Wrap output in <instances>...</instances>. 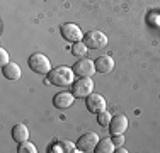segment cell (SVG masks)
Masks as SVG:
<instances>
[{"instance_id": "cell-1", "label": "cell", "mask_w": 160, "mask_h": 153, "mask_svg": "<svg viewBox=\"0 0 160 153\" xmlns=\"http://www.w3.org/2000/svg\"><path fill=\"white\" fill-rule=\"evenodd\" d=\"M73 68L68 67H56L51 68V72L48 73V82H51L56 87H67L70 83H73Z\"/></svg>"}, {"instance_id": "cell-2", "label": "cell", "mask_w": 160, "mask_h": 153, "mask_svg": "<svg viewBox=\"0 0 160 153\" xmlns=\"http://www.w3.org/2000/svg\"><path fill=\"white\" fill-rule=\"evenodd\" d=\"M28 65L34 73H39V75H48L51 72V61L43 53H34V55H31L28 60Z\"/></svg>"}, {"instance_id": "cell-3", "label": "cell", "mask_w": 160, "mask_h": 153, "mask_svg": "<svg viewBox=\"0 0 160 153\" xmlns=\"http://www.w3.org/2000/svg\"><path fill=\"white\" fill-rule=\"evenodd\" d=\"M83 43L89 49H102L108 44V36L102 31H89L83 34Z\"/></svg>"}, {"instance_id": "cell-4", "label": "cell", "mask_w": 160, "mask_h": 153, "mask_svg": "<svg viewBox=\"0 0 160 153\" xmlns=\"http://www.w3.org/2000/svg\"><path fill=\"white\" fill-rule=\"evenodd\" d=\"M94 90V80L90 76H78L77 82L72 83V94L75 97H87Z\"/></svg>"}, {"instance_id": "cell-5", "label": "cell", "mask_w": 160, "mask_h": 153, "mask_svg": "<svg viewBox=\"0 0 160 153\" xmlns=\"http://www.w3.org/2000/svg\"><path fill=\"white\" fill-rule=\"evenodd\" d=\"M60 32H62V36L65 37V41H70V43H78V41L83 39L82 29H80L77 24H72V22L63 24L62 29H60Z\"/></svg>"}, {"instance_id": "cell-6", "label": "cell", "mask_w": 160, "mask_h": 153, "mask_svg": "<svg viewBox=\"0 0 160 153\" xmlns=\"http://www.w3.org/2000/svg\"><path fill=\"white\" fill-rule=\"evenodd\" d=\"M94 72H96V63L87 58L78 60L77 63L73 65V73L77 76H92Z\"/></svg>"}, {"instance_id": "cell-7", "label": "cell", "mask_w": 160, "mask_h": 153, "mask_svg": "<svg viewBox=\"0 0 160 153\" xmlns=\"http://www.w3.org/2000/svg\"><path fill=\"white\" fill-rule=\"evenodd\" d=\"M85 104H87V109L92 114H99V112H102V111H106V99L102 97L101 94H94L92 92L90 95H87Z\"/></svg>"}, {"instance_id": "cell-8", "label": "cell", "mask_w": 160, "mask_h": 153, "mask_svg": "<svg viewBox=\"0 0 160 153\" xmlns=\"http://www.w3.org/2000/svg\"><path fill=\"white\" fill-rule=\"evenodd\" d=\"M97 141H99V136L96 133H85V135H82L78 138L77 148H78V151H94Z\"/></svg>"}, {"instance_id": "cell-9", "label": "cell", "mask_w": 160, "mask_h": 153, "mask_svg": "<svg viewBox=\"0 0 160 153\" xmlns=\"http://www.w3.org/2000/svg\"><path fill=\"white\" fill-rule=\"evenodd\" d=\"M128 129V117L124 114H116L109 122V131L111 135H123Z\"/></svg>"}, {"instance_id": "cell-10", "label": "cell", "mask_w": 160, "mask_h": 153, "mask_svg": "<svg viewBox=\"0 0 160 153\" xmlns=\"http://www.w3.org/2000/svg\"><path fill=\"white\" fill-rule=\"evenodd\" d=\"M75 101V95L70 94V92H60L53 97V104H55L56 109H68Z\"/></svg>"}, {"instance_id": "cell-11", "label": "cell", "mask_w": 160, "mask_h": 153, "mask_svg": "<svg viewBox=\"0 0 160 153\" xmlns=\"http://www.w3.org/2000/svg\"><path fill=\"white\" fill-rule=\"evenodd\" d=\"M2 73H3V76H5L7 80H12V82H14V80H19V78H21L22 72H21V67H19L17 63L9 61L5 67H2Z\"/></svg>"}, {"instance_id": "cell-12", "label": "cell", "mask_w": 160, "mask_h": 153, "mask_svg": "<svg viewBox=\"0 0 160 153\" xmlns=\"http://www.w3.org/2000/svg\"><path fill=\"white\" fill-rule=\"evenodd\" d=\"M94 63H96V72L99 73H109L114 68V60L111 56H99Z\"/></svg>"}, {"instance_id": "cell-13", "label": "cell", "mask_w": 160, "mask_h": 153, "mask_svg": "<svg viewBox=\"0 0 160 153\" xmlns=\"http://www.w3.org/2000/svg\"><path fill=\"white\" fill-rule=\"evenodd\" d=\"M12 140L17 141V143H22V141L29 140V129L26 124H16L12 128Z\"/></svg>"}, {"instance_id": "cell-14", "label": "cell", "mask_w": 160, "mask_h": 153, "mask_svg": "<svg viewBox=\"0 0 160 153\" xmlns=\"http://www.w3.org/2000/svg\"><path fill=\"white\" fill-rule=\"evenodd\" d=\"M94 151H96V153H112V151H116V146H114L112 140H106V138H104V140H99L97 141Z\"/></svg>"}, {"instance_id": "cell-15", "label": "cell", "mask_w": 160, "mask_h": 153, "mask_svg": "<svg viewBox=\"0 0 160 153\" xmlns=\"http://www.w3.org/2000/svg\"><path fill=\"white\" fill-rule=\"evenodd\" d=\"M87 46L83 41H78V43H73V46H72V53H73L75 56H78V58H82V56L87 55Z\"/></svg>"}, {"instance_id": "cell-16", "label": "cell", "mask_w": 160, "mask_h": 153, "mask_svg": "<svg viewBox=\"0 0 160 153\" xmlns=\"http://www.w3.org/2000/svg\"><path fill=\"white\" fill-rule=\"evenodd\" d=\"M111 114L108 112V111H102V112H99L97 114V124L99 126H102V128H106V126H108L109 128V122H111Z\"/></svg>"}, {"instance_id": "cell-17", "label": "cell", "mask_w": 160, "mask_h": 153, "mask_svg": "<svg viewBox=\"0 0 160 153\" xmlns=\"http://www.w3.org/2000/svg\"><path fill=\"white\" fill-rule=\"evenodd\" d=\"M17 151L19 153H36V146L31 143V141H22V143H19V146H17Z\"/></svg>"}, {"instance_id": "cell-18", "label": "cell", "mask_w": 160, "mask_h": 153, "mask_svg": "<svg viewBox=\"0 0 160 153\" xmlns=\"http://www.w3.org/2000/svg\"><path fill=\"white\" fill-rule=\"evenodd\" d=\"M62 148H63V151H67V153H75V151H78V148H77V145H73L72 141H62Z\"/></svg>"}, {"instance_id": "cell-19", "label": "cell", "mask_w": 160, "mask_h": 153, "mask_svg": "<svg viewBox=\"0 0 160 153\" xmlns=\"http://www.w3.org/2000/svg\"><path fill=\"white\" fill-rule=\"evenodd\" d=\"M9 61H10V60H9V53H7L5 49L2 48V49H0V67H5Z\"/></svg>"}, {"instance_id": "cell-20", "label": "cell", "mask_w": 160, "mask_h": 153, "mask_svg": "<svg viewBox=\"0 0 160 153\" xmlns=\"http://www.w3.org/2000/svg\"><path fill=\"white\" fill-rule=\"evenodd\" d=\"M112 143H114V146H116V148L123 146V143H124L123 135H112Z\"/></svg>"}, {"instance_id": "cell-21", "label": "cell", "mask_w": 160, "mask_h": 153, "mask_svg": "<svg viewBox=\"0 0 160 153\" xmlns=\"http://www.w3.org/2000/svg\"><path fill=\"white\" fill-rule=\"evenodd\" d=\"M116 151H118V153H126L128 150H124V148H123V146H119V150H116Z\"/></svg>"}]
</instances>
